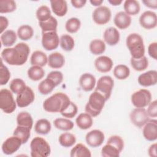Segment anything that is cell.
Wrapping results in <instances>:
<instances>
[{
  "instance_id": "obj_15",
  "label": "cell",
  "mask_w": 157,
  "mask_h": 157,
  "mask_svg": "<svg viewBox=\"0 0 157 157\" xmlns=\"http://www.w3.org/2000/svg\"><path fill=\"white\" fill-rule=\"evenodd\" d=\"M139 23L142 28L146 29L155 28L157 25L156 13L151 10L145 11L139 17Z\"/></svg>"
},
{
  "instance_id": "obj_9",
  "label": "cell",
  "mask_w": 157,
  "mask_h": 157,
  "mask_svg": "<svg viewBox=\"0 0 157 157\" xmlns=\"http://www.w3.org/2000/svg\"><path fill=\"white\" fill-rule=\"evenodd\" d=\"M112 16L110 9L104 6L96 8L93 12L92 18L94 22L99 25H103L107 23Z\"/></svg>"
},
{
  "instance_id": "obj_52",
  "label": "cell",
  "mask_w": 157,
  "mask_h": 157,
  "mask_svg": "<svg viewBox=\"0 0 157 157\" xmlns=\"http://www.w3.org/2000/svg\"><path fill=\"white\" fill-rule=\"evenodd\" d=\"M148 53L154 59H157V43L156 42H152L148 45Z\"/></svg>"
},
{
  "instance_id": "obj_13",
  "label": "cell",
  "mask_w": 157,
  "mask_h": 157,
  "mask_svg": "<svg viewBox=\"0 0 157 157\" xmlns=\"http://www.w3.org/2000/svg\"><path fill=\"white\" fill-rule=\"evenodd\" d=\"M35 99V94L33 90L28 86H26L25 90L18 94L16 98L17 105L19 107H25L30 105Z\"/></svg>"
},
{
  "instance_id": "obj_51",
  "label": "cell",
  "mask_w": 157,
  "mask_h": 157,
  "mask_svg": "<svg viewBox=\"0 0 157 157\" xmlns=\"http://www.w3.org/2000/svg\"><path fill=\"white\" fill-rule=\"evenodd\" d=\"M148 109L147 112L150 117L156 118L157 117V101L154 100L152 102H150L148 105Z\"/></svg>"
},
{
  "instance_id": "obj_12",
  "label": "cell",
  "mask_w": 157,
  "mask_h": 157,
  "mask_svg": "<svg viewBox=\"0 0 157 157\" xmlns=\"http://www.w3.org/2000/svg\"><path fill=\"white\" fill-rule=\"evenodd\" d=\"M22 144L21 139L13 135V136L8 137L3 142L1 147L2 151L6 155H12L20 148Z\"/></svg>"
},
{
  "instance_id": "obj_26",
  "label": "cell",
  "mask_w": 157,
  "mask_h": 157,
  "mask_svg": "<svg viewBox=\"0 0 157 157\" xmlns=\"http://www.w3.org/2000/svg\"><path fill=\"white\" fill-rule=\"evenodd\" d=\"M17 34L11 29H8L2 33L0 37L1 42L4 47H10L17 41Z\"/></svg>"
},
{
  "instance_id": "obj_19",
  "label": "cell",
  "mask_w": 157,
  "mask_h": 157,
  "mask_svg": "<svg viewBox=\"0 0 157 157\" xmlns=\"http://www.w3.org/2000/svg\"><path fill=\"white\" fill-rule=\"evenodd\" d=\"M104 42L110 46L117 45L120 39V35L118 30L115 27H109L107 28L103 34Z\"/></svg>"
},
{
  "instance_id": "obj_8",
  "label": "cell",
  "mask_w": 157,
  "mask_h": 157,
  "mask_svg": "<svg viewBox=\"0 0 157 157\" xmlns=\"http://www.w3.org/2000/svg\"><path fill=\"white\" fill-rule=\"evenodd\" d=\"M113 86V79L109 75H104L98 79L94 91L102 94L107 101L111 96Z\"/></svg>"
},
{
  "instance_id": "obj_6",
  "label": "cell",
  "mask_w": 157,
  "mask_h": 157,
  "mask_svg": "<svg viewBox=\"0 0 157 157\" xmlns=\"http://www.w3.org/2000/svg\"><path fill=\"white\" fill-rule=\"evenodd\" d=\"M16 101L14 100L12 91L7 89L0 90V109L6 113H12L17 107Z\"/></svg>"
},
{
  "instance_id": "obj_31",
  "label": "cell",
  "mask_w": 157,
  "mask_h": 157,
  "mask_svg": "<svg viewBox=\"0 0 157 157\" xmlns=\"http://www.w3.org/2000/svg\"><path fill=\"white\" fill-rule=\"evenodd\" d=\"M27 74L29 79L33 81H39L45 75V71L42 67L39 66H32L28 71Z\"/></svg>"
},
{
  "instance_id": "obj_29",
  "label": "cell",
  "mask_w": 157,
  "mask_h": 157,
  "mask_svg": "<svg viewBox=\"0 0 157 157\" xmlns=\"http://www.w3.org/2000/svg\"><path fill=\"white\" fill-rule=\"evenodd\" d=\"M124 12L129 15H136L140 10V4L136 0H126L123 4Z\"/></svg>"
},
{
  "instance_id": "obj_54",
  "label": "cell",
  "mask_w": 157,
  "mask_h": 157,
  "mask_svg": "<svg viewBox=\"0 0 157 157\" xmlns=\"http://www.w3.org/2000/svg\"><path fill=\"white\" fill-rule=\"evenodd\" d=\"M142 3L150 9H156L157 8V0H143Z\"/></svg>"
},
{
  "instance_id": "obj_34",
  "label": "cell",
  "mask_w": 157,
  "mask_h": 157,
  "mask_svg": "<svg viewBox=\"0 0 157 157\" xmlns=\"http://www.w3.org/2000/svg\"><path fill=\"white\" fill-rule=\"evenodd\" d=\"M89 48L92 54L99 55L105 52L106 47L104 41L100 39H94L91 41Z\"/></svg>"
},
{
  "instance_id": "obj_42",
  "label": "cell",
  "mask_w": 157,
  "mask_h": 157,
  "mask_svg": "<svg viewBox=\"0 0 157 157\" xmlns=\"http://www.w3.org/2000/svg\"><path fill=\"white\" fill-rule=\"evenodd\" d=\"M121 151L113 145L107 143L101 149V155L104 157H118Z\"/></svg>"
},
{
  "instance_id": "obj_14",
  "label": "cell",
  "mask_w": 157,
  "mask_h": 157,
  "mask_svg": "<svg viewBox=\"0 0 157 157\" xmlns=\"http://www.w3.org/2000/svg\"><path fill=\"white\" fill-rule=\"evenodd\" d=\"M105 136L102 131L99 129H93L88 132L85 136L86 144L91 147L96 148L101 146L104 142Z\"/></svg>"
},
{
  "instance_id": "obj_17",
  "label": "cell",
  "mask_w": 157,
  "mask_h": 157,
  "mask_svg": "<svg viewBox=\"0 0 157 157\" xmlns=\"http://www.w3.org/2000/svg\"><path fill=\"white\" fill-rule=\"evenodd\" d=\"M137 81L140 85L144 87L155 85L157 83V71L150 70L142 73L138 77Z\"/></svg>"
},
{
  "instance_id": "obj_38",
  "label": "cell",
  "mask_w": 157,
  "mask_h": 157,
  "mask_svg": "<svg viewBox=\"0 0 157 157\" xmlns=\"http://www.w3.org/2000/svg\"><path fill=\"white\" fill-rule=\"evenodd\" d=\"M34 34L33 28L28 25L20 26L17 30V36L22 40H28L31 39Z\"/></svg>"
},
{
  "instance_id": "obj_18",
  "label": "cell",
  "mask_w": 157,
  "mask_h": 157,
  "mask_svg": "<svg viewBox=\"0 0 157 157\" xmlns=\"http://www.w3.org/2000/svg\"><path fill=\"white\" fill-rule=\"evenodd\" d=\"M94 64L98 72L106 73L112 69L113 63L110 57L107 56H101L95 59Z\"/></svg>"
},
{
  "instance_id": "obj_41",
  "label": "cell",
  "mask_w": 157,
  "mask_h": 157,
  "mask_svg": "<svg viewBox=\"0 0 157 157\" xmlns=\"http://www.w3.org/2000/svg\"><path fill=\"white\" fill-rule=\"evenodd\" d=\"M113 75L118 80H124L130 75L129 68L124 64H118L113 69Z\"/></svg>"
},
{
  "instance_id": "obj_57",
  "label": "cell",
  "mask_w": 157,
  "mask_h": 157,
  "mask_svg": "<svg viewBox=\"0 0 157 157\" xmlns=\"http://www.w3.org/2000/svg\"><path fill=\"white\" fill-rule=\"evenodd\" d=\"M103 0H90V2L93 6L96 7L101 6V4L103 3Z\"/></svg>"
},
{
  "instance_id": "obj_2",
  "label": "cell",
  "mask_w": 157,
  "mask_h": 157,
  "mask_svg": "<svg viewBox=\"0 0 157 157\" xmlns=\"http://www.w3.org/2000/svg\"><path fill=\"white\" fill-rule=\"evenodd\" d=\"M69 96L64 93L58 92L47 98L43 102V108L50 113H61L70 104Z\"/></svg>"
},
{
  "instance_id": "obj_43",
  "label": "cell",
  "mask_w": 157,
  "mask_h": 157,
  "mask_svg": "<svg viewBox=\"0 0 157 157\" xmlns=\"http://www.w3.org/2000/svg\"><path fill=\"white\" fill-rule=\"evenodd\" d=\"M26 86V85L25 82L22 79L19 78H16L12 80L9 85L10 91L13 93L17 94H18L19 93H21L25 90Z\"/></svg>"
},
{
  "instance_id": "obj_56",
  "label": "cell",
  "mask_w": 157,
  "mask_h": 157,
  "mask_svg": "<svg viewBox=\"0 0 157 157\" xmlns=\"http://www.w3.org/2000/svg\"><path fill=\"white\" fill-rule=\"evenodd\" d=\"M156 147L157 144L156 143L151 144L150 147L148 149V155L151 157H156L157 153H156Z\"/></svg>"
},
{
  "instance_id": "obj_10",
  "label": "cell",
  "mask_w": 157,
  "mask_h": 157,
  "mask_svg": "<svg viewBox=\"0 0 157 157\" xmlns=\"http://www.w3.org/2000/svg\"><path fill=\"white\" fill-rule=\"evenodd\" d=\"M129 118L132 124L138 128H141L150 120L147 110L144 108H136L130 114Z\"/></svg>"
},
{
  "instance_id": "obj_22",
  "label": "cell",
  "mask_w": 157,
  "mask_h": 157,
  "mask_svg": "<svg viewBox=\"0 0 157 157\" xmlns=\"http://www.w3.org/2000/svg\"><path fill=\"white\" fill-rule=\"evenodd\" d=\"M53 12L58 17H63L67 12V5L64 0H52L50 1Z\"/></svg>"
},
{
  "instance_id": "obj_30",
  "label": "cell",
  "mask_w": 157,
  "mask_h": 157,
  "mask_svg": "<svg viewBox=\"0 0 157 157\" xmlns=\"http://www.w3.org/2000/svg\"><path fill=\"white\" fill-rule=\"evenodd\" d=\"M17 125L26 126L32 129L33 119L31 114L27 112H21L17 116Z\"/></svg>"
},
{
  "instance_id": "obj_37",
  "label": "cell",
  "mask_w": 157,
  "mask_h": 157,
  "mask_svg": "<svg viewBox=\"0 0 157 157\" xmlns=\"http://www.w3.org/2000/svg\"><path fill=\"white\" fill-rule=\"evenodd\" d=\"M59 144L66 148L73 146L76 142V137L72 133L64 132L62 133L58 138Z\"/></svg>"
},
{
  "instance_id": "obj_7",
  "label": "cell",
  "mask_w": 157,
  "mask_h": 157,
  "mask_svg": "<svg viewBox=\"0 0 157 157\" xmlns=\"http://www.w3.org/2000/svg\"><path fill=\"white\" fill-rule=\"evenodd\" d=\"M131 102L136 108H144L151 101V94L147 89H140L134 92L131 97Z\"/></svg>"
},
{
  "instance_id": "obj_53",
  "label": "cell",
  "mask_w": 157,
  "mask_h": 157,
  "mask_svg": "<svg viewBox=\"0 0 157 157\" xmlns=\"http://www.w3.org/2000/svg\"><path fill=\"white\" fill-rule=\"evenodd\" d=\"M9 20L4 16L0 17V33L2 34L5 31V29L8 27Z\"/></svg>"
},
{
  "instance_id": "obj_39",
  "label": "cell",
  "mask_w": 157,
  "mask_h": 157,
  "mask_svg": "<svg viewBox=\"0 0 157 157\" xmlns=\"http://www.w3.org/2000/svg\"><path fill=\"white\" fill-rule=\"evenodd\" d=\"M59 45L64 51L70 52L74 48L75 41L71 36L69 34H63L60 37Z\"/></svg>"
},
{
  "instance_id": "obj_36",
  "label": "cell",
  "mask_w": 157,
  "mask_h": 157,
  "mask_svg": "<svg viewBox=\"0 0 157 157\" xmlns=\"http://www.w3.org/2000/svg\"><path fill=\"white\" fill-rule=\"evenodd\" d=\"M131 65L132 68L136 71H143L148 66V60L145 56L140 58H131L130 59Z\"/></svg>"
},
{
  "instance_id": "obj_35",
  "label": "cell",
  "mask_w": 157,
  "mask_h": 157,
  "mask_svg": "<svg viewBox=\"0 0 157 157\" xmlns=\"http://www.w3.org/2000/svg\"><path fill=\"white\" fill-rule=\"evenodd\" d=\"M55 127L59 130L68 131L71 130L74 126V123L69 118H58L53 121Z\"/></svg>"
},
{
  "instance_id": "obj_24",
  "label": "cell",
  "mask_w": 157,
  "mask_h": 157,
  "mask_svg": "<svg viewBox=\"0 0 157 157\" xmlns=\"http://www.w3.org/2000/svg\"><path fill=\"white\" fill-rule=\"evenodd\" d=\"M77 126L82 130H86L90 128L93 123L92 117L88 113H81L75 119Z\"/></svg>"
},
{
  "instance_id": "obj_55",
  "label": "cell",
  "mask_w": 157,
  "mask_h": 157,
  "mask_svg": "<svg viewBox=\"0 0 157 157\" xmlns=\"http://www.w3.org/2000/svg\"><path fill=\"white\" fill-rule=\"evenodd\" d=\"M71 4L76 9H80L83 7L86 3V0H71Z\"/></svg>"
},
{
  "instance_id": "obj_1",
  "label": "cell",
  "mask_w": 157,
  "mask_h": 157,
  "mask_svg": "<svg viewBox=\"0 0 157 157\" xmlns=\"http://www.w3.org/2000/svg\"><path fill=\"white\" fill-rule=\"evenodd\" d=\"M30 53L29 47L24 42H20L12 48H6L1 53L2 60L11 66L23 65L28 60Z\"/></svg>"
},
{
  "instance_id": "obj_21",
  "label": "cell",
  "mask_w": 157,
  "mask_h": 157,
  "mask_svg": "<svg viewBox=\"0 0 157 157\" xmlns=\"http://www.w3.org/2000/svg\"><path fill=\"white\" fill-rule=\"evenodd\" d=\"M113 22L118 28L125 29L130 26L131 23V17L126 12L120 11L115 14Z\"/></svg>"
},
{
  "instance_id": "obj_11",
  "label": "cell",
  "mask_w": 157,
  "mask_h": 157,
  "mask_svg": "<svg viewBox=\"0 0 157 157\" xmlns=\"http://www.w3.org/2000/svg\"><path fill=\"white\" fill-rule=\"evenodd\" d=\"M59 44V39L56 31L42 33V45L43 48L51 51L58 48Z\"/></svg>"
},
{
  "instance_id": "obj_33",
  "label": "cell",
  "mask_w": 157,
  "mask_h": 157,
  "mask_svg": "<svg viewBox=\"0 0 157 157\" xmlns=\"http://www.w3.org/2000/svg\"><path fill=\"white\" fill-rule=\"evenodd\" d=\"M39 25L42 29V33L56 31L58 21L54 17L51 16L46 21L39 22Z\"/></svg>"
},
{
  "instance_id": "obj_47",
  "label": "cell",
  "mask_w": 157,
  "mask_h": 157,
  "mask_svg": "<svg viewBox=\"0 0 157 157\" xmlns=\"http://www.w3.org/2000/svg\"><path fill=\"white\" fill-rule=\"evenodd\" d=\"M3 60L1 59V64H0V85H4L9 82L10 78V72L7 68L3 64Z\"/></svg>"
},
{
  "instance_id": "obj_45",
  "label": "cell",
  "mask_w": 157,
  "mask_h": 157,
  "mask_svg": "<svg viewBox=\"0 0 157 157\" xmlns=\"http://www.w3.org/2000/svg\"><path fill=\"white\" fill-rule=\"evenodd\" d=\"M17 9L16 2L13 0L0 1V13H7L15 11Z\"/></svg>"
},
{
  "instance_id": "obj_27",
  "label": "cell",
  "mask_w": 157,
  "mask_h": 157,
  "mask_svg": "<svg viewBox=\"0 0 157 157\" xmlns=\"http://www.w3.org/2000/svg\"><path fill=\"white\" fill-rule=\"evenodd\" d=\"M71 157H91L90 150L83 144L79 143L75 145L71 150Z\"/></svg>"
},
{
  "instance_id": "obj_28",
  "label": "cell",
  "mask_w": 157,
  "mask_h": 157,
  "mask_svg": "<svg viewBox=\"0 0 157 157\" xmlns=\"http://www.w3.org/2000/svg\"><path fill=\"white\" fill-rule=\"evenodd\" d=\"M52 126L50 122L45 118L38 120L34 125V130L36 132L41 135H46L48 134L50 132Z\"/></svg>"
},
{
  "instance_id": "obj_5",
  "label": "cell",
  "mask_w": 157,
  "mask_h": 157,
  "mask_svg": "<svg viewBox=\"0 0 157 157\" xmlns=\"http://www.w3.org/2000/svg\"><path fill=\"white\" fill-rule=\"evenodd\" d=\"M31 156L32 157H47L51 153L50 146L42 137H36L30 143Z\"/></svg>"
},
{
  "instance_id": "obj_25",
  "label": "cell",
  "mask_w": 157,
  "mask_h": 157,
  "mask_svg": "<svg viewBox=\"0 0 157 157\" xmlns=\"http://www.w3.org/2000/svg\"><path fill=\"white\" fill-rule=\"evenodd\" d=\"M30 63L32 66L44 67L48 63V57L43 52L36 50L31 54L30 57Z\"/></svg>"
},
{
  "instance_id": "obj_44",
  "label": "cell",
  "mask_w": 157,
  "mask_h": 157,
  "mask_svg": "<svg viewBox=\"0 0 157 157\" xmlns=\"http://www.w3.org/2000/svg\"><path fill=\"white\" fill-rule=\"evenodd\" d=\"M81 21L75 17H72L68 19L65 24V28L69 33H75L80 28Z\"/></svg>"
},
{
  "instance_id": "obj_32",
  "label": "cell",
  "mask_w": 157,
  "mask_h": 157,
  "mask_svg": "<svg viewBox=\"0 0 157 157\" xmlns=\"http://www.w3.org/2000/svg\"><path fill=\"white\" fill-rule=\"evenodd\" d=\"M31 129L26 126L17 125L15 129L13 135L20 138L22 142V144H25L28 142L31 136Z\"/></svg>"
},
{
  "instance_id": "obj_20",
  "label": "cell",
  "mask_w": 157,
  "mask_h": 157,
  "mask_svg": "<svg viewBox=\"0 0 157 157\" xmlns=\"http://www.w3.org/2000/svg\"><path fill=\"white\" fill-rule=\"evenodd\" d=\"M79 84L83 91L86 92L91 91L94 88L96 78L90 73H84L80 77Z\"/></svg>"
},
{
  "instance_id": "obj_46",
  "label": "cell",
  "mask_w": 157,
  "mask_h": 157,
  "mask_svg": "<svg viewBox=\"0 0 157 157\" xmlns=\"http://www.w3.org/2000/svg\"><path fill=\"white\" fill-rule=\"evenodd\" d=\"M36 17L39 22H42L48 20L51 15V11L49 7L45 5L40 6L36 12Z\"/></svg>"
},
{
  "instance_id": "obj_48",
  "label": "cell",
  "mask_w": 157,
  "mask_h": 157,
  "mask_svg": "<svg viewBox=\"0 0 157 157\" xmlns=\"http://www.w3.org/2000/svg\"><path fill=\"white\" fill-rule=\"evenodd\" d=\"M78 108L75 103L71 101L69 105L60 113L62 116L67 118H74L77 113Z\"/></svg>"
},
{
  "instance_id": "obj_16",
  "label": "cell",
  "mask_w": 157,
  "mask_h": 157,
  "mask_svg": "<svg viewBox=\"0 0 157 157\" xmlns=\"http://www.w3.org/2000/svg\"><path fill=\"white\" fill-rule=\"evenodd\" d=\"M142 134L147 140H156L157 139V120L156 119L149 120L144 125Z\"/></svg>"
},
{
  "instance_id": "obj_4",
  "label": "cell",
  "mask_w": 157,
  "mask_h": 157,
  "mask_svg": "<svg viewBox=\"0 0 157 157\" xmlns=\"http://www.w3.org/2000/svg\"><path fill=\"white\" fill-rule=\"evenodd\" d=\"M106 101L102 94L94 91L89 96L88 101L85 105V112L91 117H97L101 113Z\"/></svg>"
},
{
  "instance_id": "obj_23",
  "label": "cell",
  "mask_w": 157,
  "mask_h": 157,
  "mask_svg": "<svg viewBox=\"0 0 157 157\" xmlns=\"http://www.w3.org/2000/svg\"><path fill=\"white\" fill-rule=\"evenodd\" d=\"M65 63L64 56L59 52H54L49 55L48 57V65L53 69L61 68Z\"/></svg>"
},
{
  "instance_id": "obj_50",
  "label": "cell",
  "mask_w": 157,
  "mask_h": 157,
  "mask_svg": "<svg viewBox=\"0 0 157 157\" xmlns=\"http://www.w3.org/2000/svg\"><path fill=\"white\" fill-rule=\"evenodd\" d=\"M107 143L110 144L117 147L121 152L124 148V141L123 139L117 135H114L110 136L107 140Z\"/></svg>"
},
{
  "instance_id": "obj_49",
  "label": "cell",
  "mask_w": 157,
  "mask_h": 157,
  "mask_svg": "<svg viewBox=\"0 0 157 157\" xmlns=\"http://www.w3.org/2000/svg\"><path fill=\"white\" fill-rule=\"evenodd\" d=\"M47 78L50 79L56 86L62 83L63 80V74L60 71H53L48 74Z\"/></svg>"
},
{
  "instance_id": "obj_58",
  "label": "cell",
  "mask_w": 157,
  "mask_h": 157,
  "mask_svg": "<svg viewBox=\"0 0 157 157\" xmlns=\"http://www.w3.org/2000/svg\"><path fill=\"white\" fill-rule=\"evenodd\" d=\"M108 2L113 6H117L120 5L122 3L121 0H108Z\"/></svg>"
},
{
  "instance_id": "obj_40",
  "label": "cell",
  "mask_w": 157,
  "mask_h": 157,
  "mask_svg": "<svg viewBox=\"0 0 157 157\" xmlns=\"http://www.w3.org/2000/svg\"><path fill=\"white\" fill-rule=\"evenodd\" d=\"M55 86V83L50 79L46 78L39 83L38 91L41 94L47 95L50 93Z\"/></svg>"
},
{
  "instance_id": "obj_3",
  "label": "cell",
  "mask_w": 157,
  "mask_h": 157,
  "mask_svg": "<svg viewBox=\"0 0 157 157\" xmlns=\"http://www.w3.org/2000/svg\"><path fill=\"white\" fill-rule=\"evenodd\" d=\"M126 47L128 48L131 58H140L144 56L145 46L143 38L137 33H131L126 39Z\"/></svg>"
}]
</instances>
